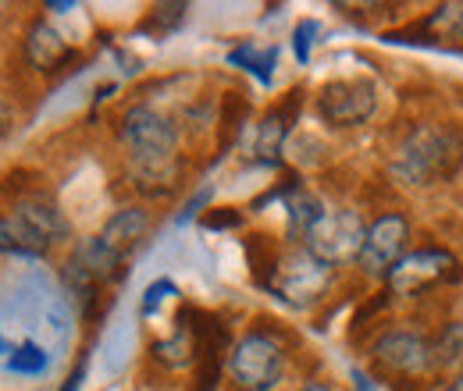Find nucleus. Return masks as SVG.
Returning a JSON list of instances; mask_svg holds the SVG:
<instances>
[{"instance_id": "1", "label": "nucleus", "mask_w": 463, "mask_h": 391, "mask_svg": "<svg viewBox=\"0 0 463 391\" xmlns=\"http://www.w3.org/2000/svg\"><path fill=\"white\" fill-rule=\"evenodd\" d=\"M463 164V135L457 128L442 125H417L406 132L396 146V157L389 161V174L400 185H435L442 178H453Z\"/></svg>"}, {"instance_id": "2", "label": "nucleus", "mask_w": 463, "mask_h": 391, "mask_svg": "<svg viewBox=\"0 0 463 391\" xmlns=\"http://www.w3.org/2000/svg\"><path fill=\"white\" fill-rule=\"evenodd\" d=\"M121 143L132 157V168L139 174V182H154V178H172L175 150H178V132L175 125L154 107H128L121 117Z\"/></svg>"}, {"instance_id": "3", "label": "nucleus", "mask_w": 463, "mask_h": 391, "mask_svg": "<svg viewBox=\"0 0 463 391\" xmlns=\"http://www.w3.org/2000/svg\"><path fill=\"white\" fill-rule=\"evenodd\" d=\"M229 374L242 391L279 388V381L286 374V349L264 331H250L232 345Z\"/></svg>"}, {"instance_id": "4", "label": "nucleus", "mask_w": 463, "mask_h": 391, "mask_svg": "<svg viewBox=\"0 0 463 391\" xmlns=\"http://www.w3.org/2000/svg\"><path fill=\"white\" fill-rule=\"evenodd\" d=\"M364 238H367V224L360 221L356 210H325L307 231L303 249L328 267H343L360 256Z\"/></svg>"}, {"instance_id": "5", "label": "nucleus", "mask_w": 463, "mask_h": 391, "mask_svg": "<svg viewBox=\"0 0 463 391\" xmlns=\"http://www.w3.org/2000/svg\"><path fill=\"white\" fill-rule=\"evenodd\" d=\"M463 278L460 260L449 253V249H435V246H424L417 253H406L403 260L396 264V271L389 275V292L392 295H424L439 284H453Z\"/></svg>"}, {"instance_id": "6", "label": "nucleus", "mask_w": 463, "mask_h": 391, "mask_svg": "<svg viewBox=\"0 0 463 391\" xmlns=\"http://www.w3.org/2000/svg\"><path fill=\"white\" fill-rule=\"evenodd\" d=\"M406 246H410V221L403 214H382L374 224H367V238L356 264L367 278L389 281L396 264L406 256Z\"/></svg>"}, {"instance_id": "7", "label": "nucleus", "mask_w": 463, "mask_h": 391, "mask_svg": "<svg viewBox=\"0 0 463 391\" xmlns=\"http://www.w3.org/2000/svg\"><path fill=\"white\" fill-rule=\"evenodd\" d=\"M328 284H332V267L321 264L317 256H310L307 249L286 256L271 275L275 295L286 299L289 306H310L314 299H321L328 292Z\"/></svg>"}, {"instance_id": "8", "label": "nucleus", "mask_w": 463, "mask_h": 391, "mask_svg": "<svg viewBox=\"0 0 463 391\" xmlns=\"http://www.w3.org/2000/svg\"><path fill=\"white\" fill-rule=\"evenodd\" d=\"M378 111V93L371 82L364 79H343V82H328L317 97V114L332 125V128H356L367 125Z\"/></svg>"}, {"instance_id": "9", "label": "nucleus", "mask_w": 463, "mask_h": 391, "mask_svg": "<svg viewBox=\"0 0 463 391\" xmlns=\"http://www.w3.org/2000/svg\"><path fill=\"white\" fill-rule=\"evenodd\" d=\"M374 359L396 374H424L431 370V338L417 331H385L374 341Z\"/></svg>"}, {"instance_id": "10", "label": "nucleus", "mask_w": 463, "mask_h": 391, "mask_svg": "<svg viewBox=\"0 0 463 391\" xmlns=\"http://www.w3.org/2000/svg\"><path fill=\"white\" fill-rule=\"evenodd\" d=\"M54 242L36 228L33 221H25L18 210L0 218V253L4 256H22V260H40L47 256Z\"/></svg>"}, {"instance_id": "11", "label": "nucleus", "mask_w": 463, "mask_h": 391, "mask_svg": "<svg viewBox=\"0 0 463 391\" xmlns=\"http://www.w3.org/2000/svg\"><path fill=\"white\" fill-rule=\"evenodd\" d=\"M25 57H29V64L36 71H58L61 64L71 57V51H68L64 36H61L51 22L36 18L29 25V36H25Z\"/></svg>"}, {"instance_id": "12", "label": "nucleus", "mask_w": 463, "mask_h": 391, "mask_svg": "<svg viewBox=\"0 0 463 391\" xmlns=\"http://www.w3.org/2000/svg\"><path fill=\"white\" fill-rule=\"evenodd\" d=\"M296 107H299V93H292L286 107L271 111L260 125H257V135H253V157H257L260 164H279V154H282V143H286V135H289V121H292V111H296Z\"/></svg>"}, {"instance_id": "13", "label": "nucleus", "mask_w": 463, "mask_h": 391, "mask_svg": "<svg viewBox=\"0 0 463 391\" xmlns=\"http://www.w3.org/2000/svg\"><path fill=\"white\" fill-rule=\"evenodd\" d=\"M146 228H150V214L143 207H125V210H118L115 218L108 221V228L100 231V238L115 249L118 256H125L146 235Z\"/></svg>"}, {"instance_id": "14", "label": "nucleus", "mask_w": 463, "mask_h": 391, "mask_svg": "<svg viewBox=\"0 0 463 391\" xmlns=\"http://www.w3.org/2000/svg\"><path fill=\"white\" fill-rule=\"evenodd\" d=\"M229 64L232 68H242L250 71L260 86H271L275 79V64H279V47H257V43H242L229 51Z\"/></svg>"}, {"instance_id": "15", "label": "nucleus", "mask_w": 463, "mask_h": 391, "mask_svg": "<svg viewBox=\"0 0 463 391\" xmlns=\"http://www.w3.org/2000/svg\"><path fill=\"white\" fill-rule=\"evenodd\" d=\"M14 210H18L25 221L36 224L51 242H58V238L68 235V221H64V214H61L51 200H25V203H18Z\"/></svg>"}, {"instance_id": "16", "label": "nucleus", "mask_w": 463, "mask_h": 391, "mask_svg": "<svg viewBox=\"0 0 463 391\" xmlns=\"http://www.w3.org/2000/svg\"><path fill=\"white\" fill-rule=\"evenodd\" d=\"M417 29L431 33L435 40H463V0L453 4H439Z\"/></svg>"}, {"instance_id": "17", "label": "nucleus", "mask_w": 463, "mask_h": 391, "mask_svg": "<svg viewBox=\"0 0 463 391\" xmlns=\"http://www.w3.org/2000/svg\"><path fill=\"white\" fill-rule=\"evenodd\" d=\"M286 214H289V231L292 235H299V238H307V231L314 228V221L325 214V207L310 196V192H303L299 185L292 189L289 196H286Z\"/></svg>"}, {"instance_id": "18", "label": "nucleus", "mask_w": 463, "mask_h": 391, "mask_svg": "<svg viewBox=\"0 0 463 391\" xmlns=\"http://www.w3.org/2000/svg\"><path fill=\"white\" fill-rule=\"evenodd\" d=\"M463 359V324H446V331L431 341V367H453Z\"/></svg>"}, {"instance_id": "19", "label": "nucleus", "mask_w": 463, "mask_h": 391, "mask_svg": "<svg viewBox=\"0 0 463 391\" xmlns=\"http://www.w3.org/2000/svg\"><path fill=\"white\" fill-rule=\"evenodd\" d=\"M7 370L11 374H25V377H40L47 370V352L36 345V341H22L11 359H7Z\"/></svg>"}, {"instance_id": "20", "label": "nucleus", "mask_w": 463, "mask_h": 391, "mask_svg": "<svg viewBox=\"0 0 463 391\" xmlns=\"http://www.w3.org/2000/svg\"><path fill=\"white\" fill-rule=\"evenodd\" d=\"M321 33V22H314V18H303L296 29H292V54L299 64H307L310 61V51H314V36Z\"/></svg>"}, {"instance_id": "21", "label": "nucleus", "mask_w": 463, "mask_h": 391, "mask_svg": "<svg viewBox=\"0 0 463 391\" xmlns=\"http://www.w3.org/2000/svg\"><path fill=\"white\" fill-rule=\"evenodd\" d=\"M172 295H178V288H175L168 278H161V281H154L146 292H143V306H139V313L143 317H154L157 310H161V303L165 299H172Z\"/></svg>"}, {"instance_id": "22", "label": "nucleus", "mask_w": 463, "mask_h": 391, "mask_svg": "<svg viewBox=\"0 0 463 391\" xmlns=\"http://www.w3.org/2000/svg\"><path fill=\"white\" fill-rule=\"evenodd\" d=\"M185 4H157L154 7V18H150V25H161V33H172L175 25L185 18Z\"/></svg>"}, {"instance_id": "23", "label": "nucleus", "mask_w": 463, "mask_h": 391, "mask_svg": "<svg viewBox=\"0 0 463 391\" xmlns=\"http://www.w3.org/2000/svg\"><path fill=\"white\" fill-rule=\"evenodd\" d=\"M242 224V214L232 210V207H214L211 214H203V228L211 231H222V228H239Z\"/></svg>"}, {"instance_id": "24", "label": "nucleus", "mask_w": 463, "mask_h": 391, "mask_svg": "<svg viewBox=\"0 0 463 391\" xmlns=\"http://www.w3.org/2000/svg\"><path fill=\"white\" fill-rule=\"evenodd\" d=\"M203 203H211V189H200V192H196V196H193V200L185 203V210L178 214V224H189V221H193V218L200 214V207H203Z\"/></svg>"}, {"instance_id": "25", "label": "nucleus", "mask_w": 463, "mask_h": 391, "mask_svg": "<svg viewBox=\"0 0 463 391\" xmlns=\"http://www.w3.org/2000/svg\"><path fill=\"white\" fill-rule=\"evenodd\" d=\"M349 381H353V391H385L374 377H371V374H367V370H360V367H353V370H349Z\"/></svg>"}, {"instance_id": "26", "label": "nucleus", "mask_w": 463, "mask_h": 391, "mask_svg": "<svg viewBox=\"0 0 463 391\" xmlns=\"http://www.w3.org/2000/svg\"><path fill=\"white\" fill-rule=\"evenodd\" d=\"M82 381H86V363H79V367L71 370V377L61 385V391H79L82 388Z\"/></svg>"}, {"instance_id": "27", "label": "nucleus", "mask_w": 463, "mask_h": 391, "mask_svg": "<svg viewBox=\"0 0 463 391\" xmlns=\"http://www.w3.org/2000/svg\"><path fill=\"white\" fill-rule=\"evenodd\" d=\"M299 391H335L332 385H325V381H310V385H303Z\"/></svg>"}, {"instance_id": "28", "label": "nucleus", "mask_w": 463, "mask_h": 391, "mask_svg": "<svg viewBox=\"0 0 463 391\" xmlns=\"http://www.w3.org/2000/svg\"><path fill=\"white\" fill-rule=\"evenodd\" d=\"M7 121H11V114H7V107L0 104V135H4V128H7Z\"/></svg>"}, {"instance_id": "29", "label": "nucleus", "mask_w": 463, "mask_h": 391, "mask_svg": "<svg viewBox=\"0 0 463 391\" xmlns=\"http://www.w3.org/2000/svg\"><path fill=\"white\" fill-rule=\"evenodd\" d=\"M47 7H51V11H58V14H64V11H71V4H58V0H51Z\"/></svg>"}, {"instance_id": "30", "label": "nucleus", "mask_w": 463, "mask_h": 391, "mask_svg": "<svg viewBox=\"0 0 463 391\" xmlns=\"http://www.w3.org/2000/svg\"><path fill=\"white\" fill-rule=\"evenodd\" d=\"M439 391H463V377H457V381H449L446 388H439Z\"/></svg>"}, {"instance_id": "31", "label": "nucleus", "mask_w": 463, "mask_h": 391, "mask_svg": "<svg viewBox=\"0 0 463 391\" xmlns=\"http://www.w3.org/2000/svg\"><path fill=\"white\" fill-rule=\"evenodd\" d=\"M200 391H214V385H203V388H200Z\"/></svg>"}, {"instance_id": "32", "label": "nucleus", "mask_w": 463, "mask_h": 391, "mask_svg": "<svg viewBox=\"0 0 463 391\" xmlns=\"http://www.w3.org/2000/svg\"><path fill=\"white\" fill-rule=\"evenodd\" d=\"M0 352H4V338H0Z\"/></svg>"}]
</instances>
